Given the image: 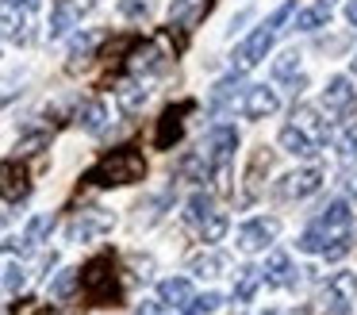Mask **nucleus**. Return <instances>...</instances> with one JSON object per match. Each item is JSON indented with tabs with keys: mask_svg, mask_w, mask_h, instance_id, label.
<instances>
[{
	"mask_svg": "<svg viewBox=\"0 0 357 315\" xmlns=\"http://www.w3.org/2000/svg\"><path fill=\"white\" fill-rule=\"evenodd\" d=\"M146 177V158H142L135 146H119V150L104 154L93 169L85 173V184L96 189H116V184H135Z\"/></svg>",
	"mask_w": 357,
	"mask_h": 315,
	"instance_id": "f257e3e1",
	"label": "nucleus"
},
{
	"mask_svg": "<svg viewBox=\"0 0 357 315\" xmlns=\"http://www.w3.org/2000/svg\"><path fill=\"white\" fill-rule=\"evenodd\" d=\"M77 284H81V292L89 296V304L116 307L119 300H123V288H119V281H116V254L112 250L96 254L85 269H77Z\"/></svg>",
	"mask_w": 357,
	"mask_h": 315,
	"instance_id": "f03ea898",
	"label": "nucleus"
},
{
	"mask_svg": "<svg viewBox=\"0 0 357 315\" xmlns=\"http://www.w3.org/2000/svg\"><path fill=\"white\" fill-rule=\"evenodd\" d=\"M234 150H238V131H234V127L219 123V127H211V131H208V138H204L200 154H204V161H208V169L215 173V181H219V184L227 181V166H231Z\"/></svg>",
	"mask_w": 357,
	"mask_h": 315,
	"instance_id": "7ed1b4c3",
	"label": "nucleus"
},
{
	"mask_svg": "<svg viewBox=\"0 0 357 315\" xmlns=\"http://www.w3.org/2000/svg\"><path fill=\"white\" fill-rule=\"evenodd\" d=\"M116 227V215L104 212V207H89V212H77L70 223H66V238L70 242H89V238H100Z\"/></svg>",
	"mask_w": 357,
	"mask_h": 315,
	"instance_id": "20e7f679",
	"label": "nucleus"
},
{
	"mask_svg": "<svg viewBox=\"0 0 357 315\" xmlns=\"http://www.w3.org/2000/svg\"><path fill=\"white\" fill-rule=\"evenodd\" d=\"M277 235H280V223L257 215V219L242 223L238 235H234V242H238L242 254H257V250H265V246H273V238H277Z\"/></svg>",
	"mask_w": 357,
	"mask_h": 315,
	"instance_id": "39448f33",
	"label": "nucleus"
},
{
	"mask_svg": "<svg viewBox=\"0 0 357 315\" xmlns=\"http://www.w3.org/2000/svg\"><path fill=\"white\" fill-rule=\"evenodd\" d=\"M326 307L331 315H349L357 307V273H331L326 277Z\"/></svg>",
	"mask_w": 357,
	"mask_h": 315,
	"instance_id": "423d86ee",
	"label": "nucleus"
},
{
	"mask_svg": "<svg viewBox=\"0 0 357 315\" xmlns=\"http://www.w3.org/2000/svg\"><path fill=\"white\" fill-rule=\"evenodd\" d=\"M269 50H273V31L269 27H257L250 38H242V43L234 46V69H238V73H246V69L261 66Z\"/></svg>",
	"mask_w": 357,
	"mask_h": 315,
	"instance_id": "0eeeda50",
	"label": "nucleus"
},
{
	"mask_svg": "<svg viewBox=\"0 0 357 315\" xmlns=\"http://www.w3.org/2000/svg\"><path fill=\"white\" fill-rule=\"evenodd\" d=\"M323 189V169H300V173H288L273 184L280 200H303V196H315Z\"/></svg>",
	"mask_w": 357,
	"mask_h": 315,
	"instance_id": "6e6552de",
	"label": "nucleus"
},
{
	"mask_svg": "<svg viewBox=\"0 0 357 315\" xmlns=\"http://www.w3.org/2000/svg\"><path fill=\"white\" fill-rule=\"evenodd\" d=\"M27 192H31V173H27L24 161H16V158L0 161V196L8 204H20Z\"/></svg>",
	"mask_w": 357,
	"mask_h": 315,
	"instance_id": "1a4fd4ad",
	"label": "nucleus"
},
{
	"mask_svg": "<svg viewBox=\"0 0 357 315\" xmlns=\"http://www.w3.org/2000/svg\"><path fill=\"white\" fill-rule=\"evenodd\" d=\"M192 112V100H181V104L165 108V115L158 119V135H154V146L158 150H173L181 138V131H185V115Z\"/></svg>",
	"mask_w": 357,
	"mask_h": 315,
	"instance_id": "9d476101",
	"label": "nucleus"
},
{
	"mask_svg": "<svg viewBox=\"0 0 357 315\" xmlns=\"http://www.w3.org/2000/svg\"><path fill=\"white\" fill-rule=\"evenodd\" d=\"M280 108L277 92L265 89V85H250L246 89V100H242V115L246 119H265V115H273Z\"/></svg>",
	"mask_w": 357,
	"mask_h": 315,
	"instance_id": "9b49d317",
	"label": "nucleus"
},
{
	"mask_svg": "<svg viewBox=\"0 0 357 315\" xmlns=\"http://www.w3.org/2000/svg\"><path fill=\"white\" fill-rule=\"evenodd\" d=\"M261 281H269L273 288H288V284H296V265H292V258H288L284 250H273L269 261H265V269H261Z\"/></svg>",
	"mask_w": 357,
	"mask_h": 315,
	"instance_id": "f8f14e48",
	"label": "nucleus"
},
{
	"mask_svg": "<svg viewBox=\"0 0 357 315\" xmlns=\"http://www.w3.org/2000/svg\"><path fill=\"white\" fill-rule=\"evenodd\" d=\"M326 23H331V0H315V4L296 12L292 27L296 31H319V27H326Z\"/></svg>",
	"mask_w": 357,
	"mask_h": 315,
	"instance_id": "ddd939ff",
	"label": "nucleus"
},
{
	"mask_svg": "<svg viewBox=\"0 0 357 315\" xmlns=\"http://www.w3.org/2000/svg\"><path fill=\"white\" fill-rule=\"evenodd\" d=\"M0 27H4V35H8L12 43H27V38H31V31H27V12L12 8L8 0L0 4Z\"/></svg>",
	"mask_w": 357,
	"mask_h": 315,
	"instance_id": "4468645a",
	"label": "nucleus"
},
{
	"mask_svg": "<svg viewBox=\"0 0 357 315\" xmlns=\"http://www.w3.org/2000/svg\"><path fill=\"white\" fill-rule=\"evenodd\" d=\"M158 300H162V304L185 307L188 300H192V281H188V277H165V281L158 284Z\"/></svg>",
	"mask_w": 357,
	"mask_h": 315,
	"instance_id": "2eb2a0df",
	"label": "nucleus"
},
{
	"mask_svg": "<svg viewBox=\"0 0 357 315\" xmlns=\"http://www.w3.org/2000/svg\"><path fill=\"white\" fill-rule=\"evenodd\" d=\"M269 166H273V154L265 150V146L250 154V169H246V200H254L257 192H261V173H269Z\"/></svg>",
	"mask_w": 357,
	"mask_h": 315,
	"instance_id": "dca6fc26",
	"label": "nucleus"
},
{
	"mask_svg": "<svg viewBox=\"0 0 357 315\" xmlns=\"http://www.w3.org/2000/svg\"><path fill=\"white\" fill-rule=\"evenodd\" d=\"M349 219H354L349 204H346V200H334V204L319 215V227L326 230V238H331V235H338V230H349Z\"/></svg>",
	"mask_w": 357,
	"mask_h": 315,
	"instance_id": "f3484780",
	"label": "nucleus"
},
{
	"mask_svg": "<svg viewBox=\"0 0 357 315\" xmlns=\"http://www.w3.org/2000/svg\"><path fill=\"white\" fill-rule=\"evenodd\" d=\"M277 142H280V150H284V154H296V158H307V154L315 150V142H311V138L303 135L300 127H296V123L280 127V138H277Z\"/></svg>",
	"mask_w": 357,
	"mask_h": 315,
	"instance_id": "a211bd4d",
	"label": "nucleus"
},
{
	"mask_svg": "<svg viewBox=\"0 0 357 315\" xmlns=\"http://www.w3.org/2000/svg\"><path fill=\"white\" fill-rule=\"evenodd\" d=\"M354 100V85H349V77H331L323 89V104L331 108V112H342V108Z\"/></svg>",
	"mask_w": 357,
	"mask_h": 315,
	"instance_id": "6ab92c4d",
	"label": "nucleus"
},
{
	"mask_svg": "<svg viewBox=\"0 0 357 315\" xmlns=\"http://www.w3.org/2000/svg\"><path fill=\"white\" fill-rule=\"evenodd\" d=\"M292 119H296V127H300L303 135L311 138V142H323V138H326V123L319 119V112H315V108H307V104H303V108H296V112H292Z\"/></svg>",
	"mask_w": 357,
	"mask_h": 315,
	"instance_id": "aec40b11",
	"label": "nucleus"
},
{
	"mask_svg": "<svg viewBox=\"0 0 357 315\" xmlns=\"http://www.w3.org/2000/svg\"><path fill=\"white\" fill-rule=\"evenodd\" d=\"M192 273H200V277H219L227 269V258L219 250H200V254H192Z\"/></svg>",
	"mask_w": 357,
	"mask_h": 315,
	"instance_id": "412c9836",
	"label": "nucleus"
},
{
	"mask_svg": "<svg viewBox=\"0 0 357 315\" xmlns=\"http://www.w3.org/2000/svg\"><path fill=\"white\" fill-rule=\"evenodd\" d=\"M257 284H261V269H257V265H246V269H238V281H234V300H238V304H246V300H254Z\"/></svg>",
	"mask_w": 357,
	"mask_h": 315,
	"instance_id": "4be33fe9",
	"label": "nucleus"
},
{
	"mask_svg": "<svg viewBox=\"0 0 357 315\" xmlns=\"http://www.w3.org/2000/svg\"><path fill=\"white\" fill-rule=\"evenodd\" d=\"M77 123H81L85 131H93V135H96V131H104V123H108V108H104L100 100H89V104L77 112Z\"/></svg>",
	"mask_w": 357,
	"mask_h": 315,
	"instance_id": "5701e85b",
	"label": "nucleus"
},
{
	"mask_svg": "<svg viewBox=\"0 0 357 315\" xmlns=\"http://www.w3.org/2000/svg\"><path fill=\"white\" fill-rule=\"evenodd\" d=\"M238 89H242V73L234 69L231 77H223V81H215V85H211V96H208V104H211V108H223V104H227V100H231Z\"/></svg>",
	"mask_w": 357,
	"mask_h": 315,
	"instance_id": "b1692460",
	"label": "nucleus"
},
{
	"mask_svg": "<svg viewBox=\"0 0 357 315\" xmlns=\"http://www.w3.org/2000/svg\"><path fill=\"white\" fill-rule=\"evenodd\" d=\"M146 85H139V81H127V85H119V108L123 112H139L142 104H146Z\"/></svg>",
	"mask_w": 357,
	"mask_h": 315,
	"instance_id": "393cba45",
	"label": "nucleus"
},
{
	"mask_svg": "<svg viewBox=\"0 0 357 315\" xmlns=\"http://www.w3.org/2000/svg\"><path fill=\"white\" fill-rule=\"evenodd\" d=\"M227 230H231V219H227L223 212H211L208 219L200 223V235H204V242H223V238H227Z\"/></svg>",
	"mask_w": 357,
	"mask_h": 315,
	"instance_id": "a878e982",
	"label": "nucleus"
},
{
	"mask_svg": "<svg viewBox=\"0 0 357 315\" xmlns=\"http://www.w3.org/2000/svg\"><path fill=\"white\" fill-rule=\"evenodd\" d=\"M131 69H135V73H150V69H162V50H158L154 43L139 46V50H135V58H131Z\"/></svg>",
	"mask_w": 357,
	"mask_h": 315,
	"instance_id": "bb28decb",
	"label": "nucleus"
},
{
	"mask_svg": "<svg viewBox=\"0 0 357 315\" xmlns=\"http://www.w3.org/2000/svg\"><path fill=\"white\" fill-rule=\"evenodd\" d=\"M208 215H211V192H192V196H188V204H185V219L200 227Z\"/></svg>",
	"mask_w": 357,
	"mask_h": 315,
	"instance_id": "cd10ccee",
	"label": "nucleus"
},
{
	"mask_svg": "<svg viewBox=\"0 0 357 315\" xmlns=\"http://www.w3.org/2000/svg\"><path fill=\"white\" fill-rule=\"evenodd\" d=\"M296 73H300V50H284L273 58V77L277 81H292Z\"/></svg>",
	"mask_w": 357,
	"mask_h": 315,
	"instance_id": "c85d7f7f",
	"label": "nucleus"
},
{
	"mask_svg": "<svg viewBox=\"0 0 357 315\" xmlns=\"http://www.w3.org/2000/svg\"><path fill=\"white\" fill-rule=\"evenodd\" d=\"M223 307V296L219 292H204V296H192L185 304V315H211V312H219Z\"/></svg>",
	"mask_w": 357,
	"mask_h": 315,
	"instance_id": "c756f323",
	"label": "nucleus"
},
{
	"mask_svg": "<svg viewBox=\"0 0 357 315\" xmlns=\"http://www.w3.org/2000/svg\"><path fill=\"white\" fill-rule=\"evenodd\" d=\"M177 173L188 177V181H208L211 169H208V161H204V154H188V158L177 166Z\"/></svg>",
	"mask_w": 357,
	"mask_h": 315,
	"instance_id": "7c9ffc66",
	"label": "nucleus"
},
{
	"mask_svg": "<svg viewBox=\"0 0 357 315\" xmlns=\"http://www.w3.org/2000/svg\"><path fill=\"white\" fill-rule=\"evenodd\" d=\"M50 227H54V215H35V219L27 223V230H24V242L35 250V246H39L43 238L50 235Z\"/></svg>",
	"mask_w": 357,
	"mask_h": 315,
	"instance_id": "2f4dec72",
	"label": "nucleus"
},
{
	"mask_svg": "<svg viewBox=\"0 0 357 315\" xmlns=\"http://www.w3.org/2000/svg\"><path fill=\"white\" fill-rule=\"evenodd\" d=\"M349 242H354V238H349V230H338V235H331L326 238V246L319 254H323L326 261H342L349 254Z\"/></svg>",
	"mask_w": 357,
	"mask_h": 315,
	"instance_id": "473e14b6",
	"label": "nucleus"
},
{
	"mask_svg": "<svg viewBox=\"0 0 357 315\" xmlns=\"http://www.w3.org/2000/svg\"><path fill=\"white\" fill-rule=\"evenodd\" d=\"M296 246H300L303 254H319V250L326 246V230L315 223V227H307V230H303V235H300V242H296Z\"/></svg>",
	"mask_w": 357,
	"mask_h": 315,
	"instance_id": "72a5a7b5",
	"label": "nucleus"
},
{
	"mask_svg": "<svg viewBox=\"0 0 357 315\" xmlns=\"http://www.w3.org/2000/svg\"><path fill=\"white\" fill-rule=\"evenodd\" d=\"M77 20V8H70V4H62L54 12V20H50V38H58V35H66L70 31V23Z\"/></svg>",
	"mask_w": 357,
	"mask_h": 315,
	"instance_id": "f704fd0d",
	"label": "nucleus"
},
{
	"mask_svg": "<svg viewBox=\"0 0 357 315\" xmlns=\"http://www.w3.org/2000/svg\"><path fill=\"white\" fill-rule=\"evenodd\" d=\"M50 292H54L58 300L73 296V292H77V269H66V273H62V277H58V281H54V288H50Z\"/></svg>",
	"mask_w": 357,
	"mask_h": 315,
	"instance_id": "c9c22d12",
	"label": "nucleus"
},
{
	"mask_svg": "<svg viewBox=\"0 0 357 315\" xmlns=\"http://www.w3.org/2000/svg\"><path fill=\"white\" fill-rule=\"evenodd\" d=\"M93 43H96V31H85V35H77V38H73V46H70V58H73V61L85 58V54L93 50ZM73 61H70V66H73Z\"/></svg>",
	"mask_w": 357,
	"mask_h": 315,
	"instance_id": "e433bc0d",
	"label": "nucleus"
},
{
	"mask_svg": "<svg viewBox=\"0 0 357 315\" xmlns=\"http://www.w3.org/2000/svg\"><path fill=\"white\" fill-rule=\"evenodd\" d=\"M119 12H123L127 20H146L150 4H146V0H123V4H119Z\"/></svg>",
	"mask_w": 357,
	"mask_h": 315,
	"instance_id": "4c0bfd02",
	"label": "nucleus"
},
{
	"mask_svg": "<svg viewBox=\"0 0 357 315\" xmlns=\"http://www.w3.org/2000/svg\"><path fill=\"white\" fill-rule=\"evenodd\" d=\"M135 315H169V304H162V300H142L135 307Z\"/></svg>",
	"mask_w": 357,
	"mask_h": 315,
	"instance_id": "58836bf2",
	"label": "nucleus"
},
{
	"mask_svg": "<svg viewBox=\"0 0 357 315\" xmlns=\"http://www.w3.org/2000/svg\"><path fill=\"white\" fill-rule=\"evenodd\" d=\"M292 12H296V4H292V0H288V4H280L277 12L269 15V23H265V27H269V31H277V27H280V23H284L288 15H292Z\"/></svg>",
	"mask_w": 357,
	"mask_h": 315,
	"instance_id": "ea45409f",
	"label": "nucleus"
},
{
	"mask_svg": "<svg viewBox=\"0 0 357 315\" xmlns=\"http://www.w3.org/2000/svg\"><path fill=\"white\" fill-rule=\"evenodd\" d=\"M24 281H27L24 265H8V269H4V284H8L12 292H16V288H20V284H24Z\"/></svg>",
	"mask_w": 357,
	"mask_h": 315,
	"instance_id": "a19ab883",
	"label": "nucleus"
},
{
	"mask_svg": "<svg viewBox=\"0 0 357 315\" xmlns=\"http://www.w3.org/2000/svg\"><path fill=\"white\" fill-rule=\"evenodd\" d=\"M47 142H50V135H31V138L20 142V154H35V150H43Z\"/></svg>",
	"mask_w": 357,
	"mask_h": 315,
	"instance_id": "79ce46f5",
	"label": "nucleus"
},
{
	"mask_svg": "<svg viewBox=\"0 0 357 315\" xmlns=\"http://www.w3.org/2000/svg\"><path fill=\"white\" fill-rule=\"evenodd\" d=\"M0 250H4V254H27L31 246H27L24 235H20V238H4V242H0Z\"/></svg>",
	"mask_w": 357,
	"mask_h": 315,
	"instance_id": "37998d69",
	"label": "nucleus"
},
{
	"mask_svg": "<svg viewBox=\"0 0 357 315\" xmlns=\"http://www.w3.org/2000/svg\"><path fill=\"white\" fill-rule=\"evenodd\" d=\"M8 4H12V8H20V12H27V15H31V12H39V4H43V0H8Z\"/></svg>",
	"mask_w": 357,
	"mask_h": 315,
	"instance_id": "c03bdc74",
	"label": "nucleus"
},
{
	"mask_svg": "<svg viewBox=\"0 0 357 315\" xmlns=\"http://www.w3.org/2000/svg\"><path fill=\"white\" fill-rule=\"evenodd\" d=\"M35 307H39L35 300H20V304L12 307V315H35Z\"/></svg>",
	"mask_w": 357,
	"mask_h": 315,
	"instance_id": "a18cd8bd",
	"label": "nucleus"
},
{
	"mask_svg": "<svg viewBox=\"0 0 357 315\" xmlns=\"http://www.w3.org/2000/svg\"><path fill=\"white\" fill-rule=\"evenodd\" d=\"M346 150H354V154H357V123L346 131Z\"/></svg>",
	"mask_w": 357,
	"mask_h": 315,
	"instance_id": "49530a36",
	"label": "nucleus"
},
{
	"mask_svg": "<svg viewBox=\"0 0 357 315\" xmlns=\"http://www.w3.org/2000/svg\"><path fill=\"white\" fill-rule=\"evenodd\" d=\"M346 20L357 27V0H349V4H346Z\"/></svg>",
	"mask_w": 357,
	"mask_h": 315,
	"instance_id": "de8ad7c7",
	"label": "nucleus"
},
{
	"mask_svg": "<svg viewBox=\"0 0 357 315\" xmlns=\"http://www.w3.org/2000/svg\"><path fill=\"white\" fill-rule=\"evenodd\" d=\"M185 4H192V0H173V8H185Z\"/></svg>",
	"mask_w": 357,
	"mask_h": 315,
	"instance_id": "09e8293b",
	"label": "nucleus"
},
{
	"mask_svg": "<svg viewBox=\"0 0 357 315\" xmlns=\"http://www.w3.org/2000/svg\"><path fill=\"white\" fill-rule=\"evenodd\" d=\"M349 73H354V77H357V58H354V61H349Z\"/></svg>",
	"mask_w": 357,
	"mask_h": 315,
	"instance_id": "8fccbe9b",
	"label": "nucleus"
},
{
	"mask_svg": "<svg viewBox=\"0 0 357 315\" xmlns=\"http://www.w3.org/2000/svg\"><path fill=\"white\" fill-rule=\"evenodd\" d=\"M261 315H277V312H261Z\"/></svg>",
	"mask_w": 357,
	"mask_h": 315,
	"instance_id": "3c124183",
	"label": "nucleus"
}]
</instances>
